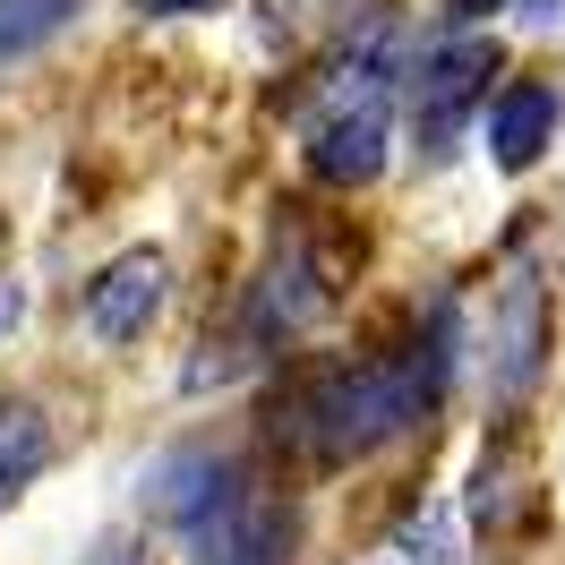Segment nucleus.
Listing matches in <instances>:
<instances>
[{
    "instance_id": "8",
    "label": "nucleus",
    "mask_w": 565,
    "mask_h": 565,
    "mask_svg": "<svg viewBox=\"0 0 565 565\" xmlns=\"http://www.w3.org/2000/svg\"><path fill=\"white\" fill-rule=\"evenodd\" d=\"M548 146H557V86H540V77L497 86V104H489V154H497V172H531Z\"/></svg>"
},
{
    "instance_id": "15",
    "label": "nucleus",
    "mask_w": 565,
    "mask_h": 565,
    "mask_svg": "<svg viewBox=\"0 0 565 565\" xmlns=\"http://www.w3.org/2000/svg\"><path fill=\"white\" fill-rule=\"evenodd\" d=\"M138 18H198V9H214V0H129Z\"/></svg>"
},
{
    "instance_id": "4",
    "label": "nucleus",
    "mask_w": 565,
    "mask_h": 565,
    "mask_svg": "<svg viewBox=\"0 0 565 565\" xmlns=\"http://www.w3.org/2000/svg\"><path fill=\"white\" fill-rule=\"evenodd\" d=\"M138 489H146V514H154V523H172V531H189V540H214V531H223V523H232V514L248 505L241 462L214 455V446H180V455H154Z\"/></svg>"
},
{
    "instance_id": "17",
    "label": "nucleus",
    "mask_w": 565,
    "mask_h": 565,
    "mask_svg": "<svg viewBox=\"0 0 565 565\" xmlns=\"http://www.w3.org/2000/svg\"><path fill=\"white\" fill-rule=\"evenodd\" d=\"M489 9H514V0H446V18H455V26H471V18H489Z\"/></svg>"
},
{
    "instance_id": "10",
    "label": "nucleus",
    "mask_w": 565,
    "mask_h": 565,
    "mask_svg": "<svg viewBox=\"0 0 565 565\" xmlns=\"http://www.w3.org/2000/svg\"><path fill=\"white\" fill-rule=\"evenodd\" d=\"M43 462H52V428H43L35 403H0V505L18 489H35Z\"/></svg>"
},
{
    "instance_id": "6",
    "label": "nucleus",
    "mask_w": 565,
    "mask_h": 565,
    "mask_svg": "<svg viewBox=\"0 0 565 565\" xmlns=\"http://www.w3.org/2000/svg\"><path fill=\"white\" fill-rule=\"evenodd\" d=\"M540 360H548V291H540L531 266H514L505 291H497V309H489V377H497V394H523L531 377H540Z\"/></svg>"
},
{
    "instance_id": "11",
    "label": "nucleus",
    "mask_w": 565,
    "mask_h": 565,
    "mask_svg": "<svg viewBox=\"0 0 565 565\" xmlns=\"http://www.w3.org/2000/svg\"><path fill=\"white\" fill-rule=\"evenodd\" d=\"M77 9H86V0H0V70L26 61V52H43L52 35H70Z\"/></svg>"
},
{
    "instance_id": "12",
    "label": "nucleus",
    "mask_w": 565,
    "mask_h": 565,
    "mask_svg": "<svg viewBox=\"0 0 565 565\" xmlns=\"http://www.w3.org/2000/svg\"><path fill=\"white\" fill-rule=\"evenodd\" d=\"M403 557H412V565H455V531H446V514L403 523Z\"/></svg>"
},
{
    "instance_id": "2",
    "label": "nucleus",
    "mask_w": 565,
    "mask_h": 565,
    "mask_svg": "<svg viewBox=\"0 0 565 565\" xmlns=\"http://www.w3.org/2000/svg\"><path fill=\"white\" fill-rule=\"evenodd\" d=\"M394 77H403V70H394V26H386V18L326 70L318 111H309V172H318L326 189H369V180L386 172Z\"/></svg>"
},
{
    "instance_id": "1",
    "label": "nucleus",
    "mask_w": 565,
    "mask_h": 565,
    "mask_svg": "<svg viewBox=\"0 0 565 565\" xmlns=\"http://www.w3.org/2000/svg\"><path fill=\"white\" fill-rule=\"evenodd\" d=\"M455 377V309H437L428 334H412L403 352L386 360H360V369H318L309 386L291 394V437L309 446L318 462H369L386 455L394 437L437 412V394Z\"/></svg>"
},
{
    "instance_id": "3",
    "label": "nucleus",
    "mask_w": 565,
    "mask_h": 565,
    "mask_svg": "<svg viewBox=\"0 0 565 565\" xmlns=\"http://www.w3.org/2000/svg\"><path fill=\"white\" fill-rule=\"evenodd\" d=\"M497 52L489 35H455V43H437L420 70H412V138H420V154L428 163H446L455 154V138H462V120L489 104V77H497Z\"/></svg>"
},
{
    "instance_id": "14",
    "label": "nucleus",
    "mask_w": 565,
    "mask_h": 565,
    "mask_svg": "<svg viewBox=\"0 0 565 565\" xmlns=\"http://www.w3.org/2000/svg\"><path fill=\"white\" fill-rule=\"evenodd\" d=\"M86 565H154V557H146L138 540H104V548H95V557H86Z\"/></svg>"
},
{
    "instance_id": "16",
    "label": "nucleus",
    "mask_w": 565,
    "mask_h": 565,
    "mask_svg": "<svg viewBox=\"0 0 565 565\" xmlns=\"http://www.w3.org/2000/svg\"><path fill=\"white\" fill-rule=\"evenodd\" d=\"M523 26H565V0H514Z\"/></svg>"
},
{
    "instance_id": "7",
    "label": "nucleus",
    "mask_w": 565,
    "mask_h": 565,
    "mask_svg": "<svg viewBox=\"0 0 565 565\" xmlns=\"http://www.w3.org/2000/svg\"><path fill=\"white\" fill-rule=\"evenodd\" d=\"M326 300H334L326 266L291 241L275 266L257 275V291H248V343H291V334H309V326L326 318Z\"/></svg>"
},
{
    "instance_id": "13",
    "label": "nucleus",
    "mask_w": 565,
    "mask_h": 565,
    "mask_svg": "<svg viewBox=\"0 0 565 565\" xmlns=\"http://www.w3.org/2000/svg\"><path fill=\"white\" fill-rule=\"evenodd\" d=\"M26 318V282L18 275H0V343H9V326Z\"/></svg>"
},
{
    "instance_id": "9",
    "label": "nucleus",
    "mask_w": 565,
    "mask_h": 565,
    "mask_svg": "<svg viewBox=\"0 0 565 565\" xmlns=\"http://www.w3.org/2000/svg\"><path fill=\"white\" fill-rule=\"evenodd\" d=\"M291 548H300L291 497H248L214 540H198V565H291Z\"/></svg>"
},
{
    "instance_id": "5",
    "label": "nucleus",
    "mask_w": 565,
    "mask_h": 565,
    "mask_svg": "<svg viewBox=\"0 0 565 565\" xmlns=\"http://www.w3.org/2000/svg\"><path fill=\"white\" fill-rule=\"evenodd\" d=\"M163 300H172V257L129 248V257H111L104 275L86 282V334L95 343H138L146 326L163 318Z\"/></svg>"
}]
</instances>
